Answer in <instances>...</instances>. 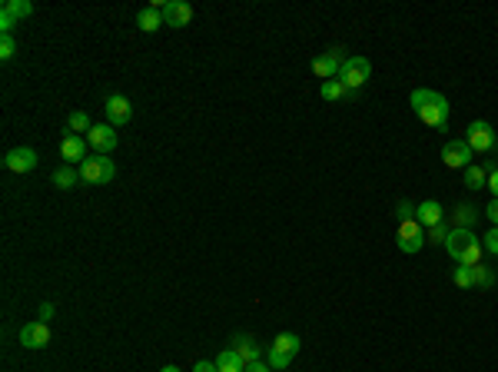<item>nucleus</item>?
<instances>
[{
  "mask_svg": "<svg viewBox=\"0 0 498 372\" xmlns=\"http://www.w3.org/2000/svg\"><path fill=\"white\" fill-rule=\"evenodd\" d=\"M412 110L432 130H445L449 127V100L442 93H435V90H425V87L412 90Z\"/></svg>",
  "mask_w": 498,
  "mask_h": 372,
  "instance_id": "obj_1",
  "label": "nucleus"
},
{
  "mask_svg": "<svg viewBox=\"0 0 498 372\" xmlns=\"http://www.w3.org/2000/svg\"><path fill=\"white\" fill-rule=\"evenodd\" d=\"M296 356H299V336H296V332H279V336L272 339L269 353H266V362L279 372V369H286Z\"/></svg>",
  "mask_w": 498,
  "mask_h": 372,
  "instance_id": "obj_2",
  "label": "nucleus"
},
{
  "mask_svg": "<svg viewBox=\"0 0 498 372\" xmlns=\"http://www.w3.org/2000/svg\"><path fill=\"white\" fill-rule=\"evenodd\" d=\"M395 243H399L402 253H419L425 246V226L419 223L415 216L399 220V226H395Z\"/></svg>",
  "mask_w": 498,
  "mask_h": 372,
  "instance_id": "obj_3",
  "label": "nucleus"
},
{
  "mask_svg": "<svg viewBox=\"0 0 498 372\" xmlns=\"http://www.w3.org/2000/svg\"><path fill=\"white\" fill-rule=\"evenodd\" d=\"M117 177V166H113V160H106V156H87L83 163H80V179L83 183H90V186H103V183H110V179Z\"/></svg>",
  "mask_w": 498,
  "mask_h": 372,
  "instance_id": "obj_4",
  "label": "nucleus"
},
{
  "mask_svg": "<svg viewBox=\"0 0 498 372\" xmlns=\"http://www.w3.org/2000/svg\"><path fill=\"white\" fill-rule=\"evenodd\" d=\"M372 76V63L365 57H349L346 63H342V74H339V80L346 83L349 90H359L365 87V80Z\"/></svg>",
  "mask_w": 498,
  "mask_h": 372,
  "instance_id": "obj_5",
  "label": "nucleus"
},
{
  "mask_svg": "<svg viewBox=\"0 0 498 372\" xmlns=\"http://www.w3.org/2000/svg\"><path fill=\"white\" fill-rule=\"evenodd\" d=\"M346 50L342 47H332V50H326L322 57L313 60V74L322 76V80H335V76L342 74V63H346L349 57H342Z\"/></svg>",
  "mask_w": 498,
  "mask_h": 372,
  "instance_id": "obj_6",
  "label": "nucleus"
},
{
  "mask_svg": "<svg viewBox=\"0 0 498 372\" xmlns=\"http://www.w3.org/2000/svg\"><path fill=\"white\" fill-rule=\"evenodd\" d=\"M465 143L472 153H488V149L495 147V130H492L485 120H475L465 130Z\"/></svg>",
  "mask_w": 498,
  "mask_h": 372,
  "instance_id": "obj_7",
  "label": "nucleus"
},
{
  "mask_svg": "<svg viewBox=\"0 0 498 372\" xmlns=\"http://www.w3.org/2000/svg\"><path fill=\"white\" fill-rule=\"evenodd\" d=\"M87 143H90L100 156L106 153H113L117 143H120V136H117V127H110V123H93V130L87 134Z\"/></svg>",
  "mask_w": 498,
  "mask_h": 372,
  "instance_id": "obj_8",
  "label": "nucleus"
},
{
  "mask_svg": "<svg viewBox=\"0 0 498 372\" xmlns=\"http://www.w3.org/2000/svg\"><path fill=\"white\" fill-rule=\"evenodd\" d=\"M103 113H106V120H110V127H126L130 117H133V104H130L126 97H120V93H110L103 104Z\"/></svg>",
  "mask_w": 498,
  "mask_h": 372,
  "instance_id": "obj_9",
  "label": "nucleus"
},
{
  "mask_svg": "<svg viewBox=\"0 0 498 372\" xmlns=\"http://www.w3.org/2000/svg\"><path fill=\"white\" fill-rule=\"evenodd\" d=\"M442 160H445V166H452V170H465V166H472V149H468L465 140H449V143L442 147Z\"/></svg>",
  "mask_w": 498,
  "mask_h": 372,
  "instance_id": "obj_10",
  "label": "nucleus"
},
{
  "mask_svg": "<svg viewBox=\"0 0 498 372\" xmlns=\"http://www.w3.org/2000/svg\"><path fill=\"white\" fill-rule=\"evenodd\" d=\"M37 153H33L31 147H17L10 149L7 156H3V166L10 170V173H31V170H37Z\"/></svg>",
  "mask_w": 498,
  "mask_h": 372,
  "instance_id": "obj_11",
  "label": "nucleus"
},
{
  "mask_svg": "<svg viewBox=\"0 0 498 372\" xmlns=\"http://www.w3.org/2000/svg\"><path fill=\"white\" fill-rule=\"evenodd\" d=\"M193 20V7L186 3V0H166L163 7V27H186Z\"/></svg>",
  "mask_w": 498,
  "mask_h": 372,
  "instance_id": "obj_12",
  "label": "nucleus"
},
{
  "mask_svg": "<svg viewBox=\"0 0 498 372\" xmlns=\"http://www.w3.org/2000/svg\"><path fill=\"white\" fill-rule=\"evenodd\" d=\"M20 346L24 349H47L50 346V326L47 323H27L20 329Z\"/></svg>",
  "mask_w": 498,
  "mask_h": 372,
  "instance_id": "obj_13",
  "label": "nucleus"
},
{
  "mask_svg": "<svg viewBox=\"0 0 498 372\" xmlns=\"http://www.w3.org/2000/svg\"><path fill=\"white\" fill-rule=\"evenodd\" d=\"M475 239H479V236H475L472 229H458V226H455V229H449V236H445V250H449V256L458 263V259H462V253H465Z\"/></svg>",
  "mask_w": 498,
  "mask_h": 372,
  "instance_id": "obj_14",
  "label": "nucleus"
},
{
  "mask_svg": "<svg viewBox=\"0 0 498 372\" xmlns=\"http://www.w3.org/2000/svg\"><path fill=\"white\" fill-rule=\"evenodd\" d=\"M60 156L67 160L70 166H80L87 160V140H80L76 134H67L60 143Z\"/></svg>",
  "mask_w": 498,
  "mask_h": 372,
  "instance_id": "obj_15",
  "label": "nucleus"
},
{
  "mask_svg": "<svg viewBox=\"0 0 498 372\" xmlns=\"http://www.w3.org/2000/svg\"><path fill=\"white\" fill-rule=\"evenodd\" d=\"M319 97H322V100H356L359 90H349L342 80H326L322 90H319Z\"/></svg>",
  "mask_w": 498,
  "mask_h": 372,
  "instance_id": "obj_16",
  "label": "nucleus"
},
{
  "mask_svg": "<svg viewBox=\"0 0 498 372\" xmlns=\"http://www.w3.org/2000/svg\"><path fill=\"white\" fill-rule=\"evenodd\" d=\"M442 216H445V209L438 207L435 200H425V203H419V209H415V220H419L425 229H429V226H438Z\"/></svg>",
  "mask_w": 498,
  "mask_h": 372,
  "instance_id": "obj_17",
  "label": "nucleus"
},
{
  "mask_svg": "<svg viewBox=\"0 0 498 372\" xmlns=\"http://www.w3.org/2000/svg\"><path fill=\"white\" fill-rule=\"evenodd\" d=\"M233 349H236V356H240L246 366H249V362H259V346L253 336H236V339H233Z\"/></svg>",
  "mask_w": 498,
  "mask_h": 372,
  "instance_id": "obj_18",
  "label": "nucleus"
},
{
  "mask_svg": "<svg viewBox=\"0 0 498 372\" xmlns=\"http://www.w3.org/2000/svg\"><path fill=\"white\" fill-rule=\"evenodd\" d=\"M76 183H80V166L63 163L60 170L53 173V186H57V190H74Z\"/></svg>",
  "mask_w": 498,
  "mask_h": 372,
  "instance_id": "obj_19",
  "label": "nucleus"
},
{
  "mask_svg": "<svg viewBox=\"0 0 498 372\" xmlns=\"http://www.w3.org/2000/svg\"><path fill=\"white\" fill-rule=\"evenodd\" d=\"M216 369L219 372H246V362H242V359L236 356V349L229 346V349H223V353L216 356Z\"/></svg>",
  "mask_w": 498,
  "mask_h": 372,
  "instance_id": "obj_20",
  "label": "nucleus"
},
{
  "mask_svg": "<svg viewBox=\"0 0 498 372\" xmlns=\"http://www.w3.org/2000/svg\"><path fill=\"white\" fill-rule=\"evenodd\" d=\"M136 27L143 30V33H156V30L163 27V14H160V10H153V7H147V10H140V14H136Z\"/></svg>",
  "mask_w": 498,
  "mask_h": 372,
  "instance_id": "obj_21",
  "label": "nucleus"
},
{
  "mask_svg": "<svg viewBox=\"0 0 498 372\" xmlns=\"http://www.w3.org/2000/svg\"><path fill=\"white\" fill-rule=\"evenodd\" d=\"M452 223L458 226V229H472V226L479 223V213H475L472 207H465V203H462V207H455V209H452Z\"/></svg>",
  "mask_w": 498,
  "mask_h": 372,
  "instance_id": "obj_22",
  "label": "nucleus"
},
{
  "mask_svg": "<svg viewBox=\"0 0 498 372\" xmlns=\"http://www.w3.org/2000/svg\"><path fill=\"white\" fill-rule=\"evenodd\" d=\"M465 186L468 190H485L488 186V170L485 166H465Z\"/></svg>",
  "mask_w": 498,
  "mask_h": 372,
  "instance_id": "obj_23",
  "label": "nucleus"
},
{
  "mask_svg": "<svg viewBox=\"0 0 498 372\" xmlns=\"http://www.w3.org/2000/svg\"><path fill=\"white\" fill-rule=\"evenodd\" d=\"M67 130H70V134H90L93 123H90V117H87L83 110H74V113L67 117Z\"/></svg>",
  "mask_w": 498,
  "mask_h": 372,
  "instance_id": "obj_24",
  "label": "nucleus"
},
{
  "mask_svg": "<svg viewBox=\"0 0 498 372\" xmlns=\"http://www.w3.org/2000/svg\"><path fill=\"white\" fill-rule=\"evenodd\" d=\"M472 283L479 286V289H492V286H495V273L479 263V266H472Z\"/></svg>",
  "mask_w": 498,
  "mask_h": 372,
  "instance_id": "obj_25",
  "label": "nucleus"
},
{
  "mask_svg": "<svg viewBox=\"0 0 498 372\" xmlns=\"http://www.w3.org/2000/svg\"><path fill=\"white\" fill-rule=\"evenodd\" d=\"M482 253H485L482 239H475V243L468 246L465 253H462V259H458V266H479V263H482Z\"/></svg>",
  "mask_w": 498,
  "mask_h": 372,
  "instance_id": "obj_26",
  "label": "nucleus"
},
{
  "mask_svg": "<svg viewBox=\"0 0 498 372\" xmlns=\"http://www.w3.org/2000/svg\"><path fill=\"white\" fill-rule=\"evenodd\" d=\"M3 10H7V14H14L17 20H24V17L33 14V3L31 0H7V3H3Z\"/></svg>",
  "mask_w": 498,
  "mask_h": 372,
  "instance_id": "obj_27",
  "label": "nucleus"
},
{
  "mask_svg": "<svg viewBox=\"0 0 498 372\" xmlns=\"http://www.w3.org/2000/svg\"><path fill=\"white\" fill-rule=\"evenodd\" d=\"M445 236H449V229H445V223L429 226V229H425V243H435V246H445Z\"/></svg>",
  "mask_w": 498,
  "mask_h": 372,
  "instance_id": "obj_28",
  "label": "nucleus"
},
{
  "mask_svg": "<svg viewBox=\"0 0 498 372\" xmlns=\"http://www.w3.org/2000/svg\"><path fill=\"white\" fill-rule=\"evenodd\" d=\"M452 280H455V286L458 289H472V266H455V273H452Z\"/></svg>",
  "mask_w": 498,
  "mask_h": 372,
  "instance_id": "obj_29",
  "label": "nucleus"
},
{
  "mask_svg": "<svg viewBox=\"0 0 498 372\" xmlns=\"http://www.w3.org/2000/svg\"><path fill=\"white\" fill-rule=\"evenodd\" d=\"M482 246H485V253L498 256V226H492V229H488V236L482 239Z\"/></svg>",
  "mask_w": 498,
  "mask_h": 372,
  "instance_id": "obj_30",
  "label": "nucleus"
},
{
  "mask_svg": "<svg viewBox=\"0 0 498 372\" xmlns=\"http://www.w3.org/2000/svg\"><path fill=\"white\" fill-rule=\"evenodd\" d=\"M17 54V44H14V37H3L0 40V60H10Z\"/></svg>",
  "mask_w": 498,
  "mask_h": 372,
  "instance_id": "obj_31",
  "label": "nucleus"
},
{
  "mask_svg": "<svg viewBox=\"0 0 498 372\" xmlns=\"http://www.w3.org/2000/svg\"><path fill=\"white\" fill-rule=\"evenodd\" d=\"M14 27H17V17L3 10V14H0V30H3V37H10V33H14Z\"/></svg>",
  "mask_w": 498,
  "mask_h": 372,
  "instance_id": "obj_32",
  "label": "nucleus"
},
{
  "mask_svg": "<svg viewBox=\"0 0 498 372\" xmlns=\"http://www.w3.org/2000/svg\"><path fill=\"white\" fill-rule=\"evenodd\" d=\"M488 170V186L485 190H492V200H498V166H485Z\"/></svg>",
  "mask_w": 498,
  "mask_h": 372,
  "instance_id": "obj_33",
  "label": "nucleus"
},
{
  "mask_svg": "<svg viewBox=\"0 0 498 372\" xmlns=\"http://www.w3.org/2000/svg\"><path fill=\"white\" fill-rule=\"evenodd\" d=\"M415 209H419V207H412L408 200H402V203L395 207V220H406V216H415Z\"/></svg>",
  "mask_w": 498,
  "mask_h": 372,
  "instance_id": "obj_34",
  "label": "nucleus"
},
{
  "mask_svg": "<svg viewBox=\"0 0 498 372\" xmlns=\"http://www.w3.org/2000/svg\"><path fill=\"white\" fill-rule=\"evenodd\" d=\"M246 372H276L269 366V362H263V359H259V362H249V366H246Z\"/></svg>",
  "mask_w": 498,
  "mask_h": 372,
  "instance_id": "obj_35",
  "label": "nucleus"
},
{
  "mask_svg": "<svg viewBox=\"0 0 498 372\" xmlns=\"http://www.w3.org/2000/svg\"><path fill=\"white\" fill-rule=\"evenodd\" d=\"M485 216L492 220V226H498V200H492V203L485 207Z\"/></svg>",
  "mask_w": 498,
  "mask_h": 372,
  "instance_id": "obj_36",
  "label": "nucleus"
},
{
  "mask_svg": "<svg viewBox=\"0 0 498 372\" xmlns=\"http://www.w3.org/2000/svg\"><path fill=\"white\" fill-rule=\"evenodd\" d=\"M193 372H219V369H216V362H206V359H203V362L193 366Z\"/></svg>",
  "mask_w": 498,
  "mask_h": 372,
  "instance_id": "obj_37",
  "label": "nucleus"
},
{
  "mask_svg": "<svg viewBox=\"0 0 498 372\" xmlns=\"http://www.w3.org/2000/svg\"><path fill=\"white\" fill-rule=\"evenodd\" d=\"M53 316V306L50 302H40V319H50Z\"/></svg>",
  "mask_w": 498,
  "mask_h": 372,
  "instance_id": "obj_38",
  "label": "nucleus"
},
{
  "mask_svg": "<svg viewBox=\"0 0 498 372\" xmlns=\"http://www.w3.org/2000/svg\"><path fill=\"white\" fill-rule=\"evenodd\" d=\"M160 372H180V366H163Z\"/></svg>",
  "mask_w": 498,
  "mask_h": 372,
  "instance_id": "obj_39",
  "label": "nucleus"
}]
</instances>
